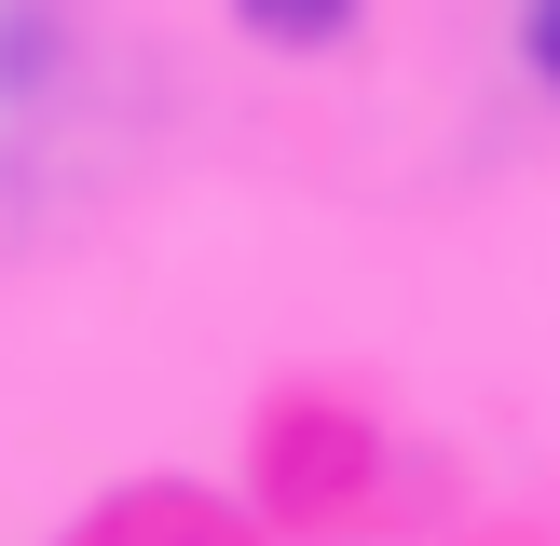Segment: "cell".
<instances>
[{"label": "cell", "instance_id": "obj_1", "mask_svg": "<svg viewBox=\"0 0 560 546\" xmlns=\"http://www.w3.org/2000/svg\"><path fill=\"white\" fill-rule=\"evenodd\" d=\"M246 27H260V41H342L355 27V0H233Z\"/></svg>", "mask_w": 560, "mask_h": 546}, {"label": "cell", "instance_id": "obj_2", "mask_svg": "<svg viewBox=\"0 0 560 546\" xmlns=\"http://www.w3.org/2000/svg\"><path fill=\"white\" fill-rule=\"evenodd\" d=\"M520 41H534V69L560 82V0H534V27H520Z\"/></svg>", "mask_w": 560, "mask_h": 546}]
</instances>
